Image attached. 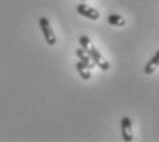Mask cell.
Wrapping results in <instances>:
<instances>
[{"label": "cell", "instance_id": "cell-7", "mask_svg": "<svg viewBox=\"0 0 159 142\" xmlns=\"http://www.w3.org/2000/svg\"><path fill=\"white\" fill-rule=\"evenodd\" d=\"M75 68H77L80 77L84 79V81H89V79H91V77H92V72H91V71H92V70H89V68H88L84 63H82L81 60L75 63Z\"/></svg>", "mask_w": 159, "mask_h": 142}, {"label": "cell", "instance_id": "cell-9", "mask_svg": "<svg viewBox=\"0 0 159 142\" xmlns=\"http://www.w3.org/2000/svg\"><path fill=\"white\" fill-rule=\"evenodd\" d=\"M82 2H85V0H82Z\"/></svg>", "mask_w": 159, "mask_h": 142}, {"label": "cell", "instance_id": "cell-5", "mask_svg": "<svg viewBox=\"0 0 159 142\" xmlns=\"http://www.w3.org/2000/svg\"><path fill=\"white\" fill-rule=\"evenodd\" d=\"M75 55H77V58H78L80 60H81L85 66H87L89 70H93V67H95L96 64L93 63V60L91 59V56L88 55V52L85 51L84 48H82V47H81V48H78L77 51H75Z\"/></svg>", "mask_w": 159, "mask_h": 142}, {"label": "cell", "instance_id": "cell-2", "mask_svg": "<svg viewBox=\"0 0 159 142\" xmlns=\"http://www.w3.org/2000/svg\"><path fill=\"white\" fill-rule=\"evenodd\" d=\"M39 25H40V29H41L43 34H44V38H45V41H47V44L49 47H54L56 44V37H55L54 30H52V28H51L49 21L45 16H41L39 21Z\"/></svg>", "mask_w": 159, "mask_h": 142}, {"label": "cell", "instance_id": "cell-3", "mask_svg": "<svg viewBox=\"0 0 159 142\" xmlns=\"http://www.w3.org/2000/svg\"><path fill=\"white\" fill-rule=\"evenodd\" d=\"M121 130H122V138L125 142L133 141V128H132V119L129 116H124L121 119Z\"/></svg>", "mask_w": 159, "mask_h": 142}, {"label": "cell", "instance_id": "cell-8", "mask_svg": "<svg viewBox=\"0 0 159 142\" xmlns=\"http://www.w3.org/2000/svg\"><path fill=\"white\" fill-rule=\"evenodd\" d=\"M107 22L111 26H117V28H122L125 25V19L124 16L118 15V14H110L107 16Z\"/></svg>", "mask_w": 159, "mask_h": 142}, {"label": "cell", "instance_id": "cell-6", "mask_svg": "<svg viewBox=\"0 0 159 142\" xmlns=\"http://www.w3.org/2000/svg\"><path fill=\"white\" fill-rule=\"evenodd\" d=\"M158 66H159V49L155 52V55L152 56L150 60L147 62V64H145V67H144V72L147 75H151L152 72L158 68Z\"/></svg>", "mask_w": 159, "mask_h": 142}, {"label": "cell", "instance_id": "cell-1", "mask_svg": "<svg viewBox=\"0 0 159 142\" xmlns=\"http://www.w3.org/2000/svg\"><path fill=\"white\" fill-rule=\"evenodd\" d=\"M80 45L88 52V55L91 56V59L93 60V63L98 66L100 70L107 71L108 68H110V63H108L103 56H102L100 52L93 47V44H92L91 38H89L88 36H81V37H80Z\"/></svg>", "mask_w": 159, "mask_h": 142}, {"label": "cell", "instance_id": "cell-4", "mask_svg": "<svg viewBox=\"0 0 159 142\" xmlns=\"http://www.w3.org/2000/svg\"><path fill=\"white\" fill-rule=\"evenodd\" d=\"M77 12L80 15L85 16V18L92 19V21H98V19L100 18V12H99L98 10L92 8L91 6L85 4V3H81V4L77 6Z\"/></svg>", "mask_w": 159, "mask_h": 142}]
</instances>
